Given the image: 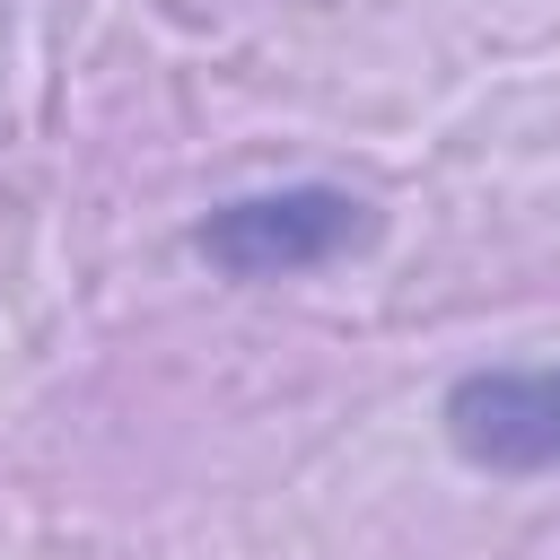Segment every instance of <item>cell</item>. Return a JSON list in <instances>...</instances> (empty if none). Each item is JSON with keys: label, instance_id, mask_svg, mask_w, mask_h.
<instances>
[{"label": "cell", "instance_id": "7a4b0ae2", "mask_svg": "<svg viewBox=\"0 0 560 560\" xmlns=\"http://www.w3.org/2000/svg\"><path fill=\"white\" fill-rule=\"evenodd\" d=\"M446 446L481 472H560V368H472L446 385Z\"/></svg>", "mask_w": 560, "mask_h": 560}, {"label": "cell", "instance_id": "6da1fadb", "mask_svg": "<svg viewBox=\"0 0 560 560\" xmlns=\"http://www.w3.org/2000/svg\"><path fill=\"white\" fill-rule=\"evenodd\" d=\"M368 236V201L341 184H289V192H245L192 228V254L228 280H289Z\"/></svg>", "mask_w": 560, "mask_h": 560}]
</instances>
